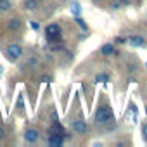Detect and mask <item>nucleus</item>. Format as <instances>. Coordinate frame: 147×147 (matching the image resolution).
I'll list each match as a JSON object with an SVG mask.
<instances>
[{"label":"nucleus","instance_id":"9","mask_svg":"<svg viewBox=\"0 0 147 147\" xmlns=\"http://www.w3.org/2000/svg\"><path fill=\"white\" fill-rule=\"evenodd\" d=\"M21 26H23V23H21V19H19V18H12V19H9V23H7V28H9L11 31L21 30Z\"/></svg>","mask_w":147,"mask_h":147},{"label":"nucleus","instance_id":"10","mask_svg":"<svg viewBox=\"0 0 147 147\" xmlns=\"http://www.w3.org/2000/svg\"><path fill=\"white\" fill-rule=\"evenodd\" d=\"M99 50H100V54H102V55H113L116 49H114V45H113V43H104Z\"/></svg>","mask_w":147,"mask_h":147},{"label":"nucleus","instance_id":"11","mask_svg":"<svg viewBox=\"0 0 147 147\" xmlns=\"http://www.w3.org/2000/svg\"><path fill=\"white\" fill-rule=\"evenodd\" d=\"M12 9V2L11 0H0V12H7Z\"/></svg>","mask_w":147,"mask_h":147},{"label":"nucleus","instance_id":"15","mask_svg":"<svg viewBox=\"0 0 147 147\" xmlns=\"http://www.w3.org/2000/svg\"><path fill=\"white\" fill-rule=\"evenodd\" d=\"M76 23L80 24V28H83V30H88V26H87V23H85L83 19H76Z\"/></svg>","mask_w":147,"mask_h":147},{"label":"nucleus","instance_id":"17","mask_svg":"<svg viewBox=\"0 0 147 147\" xmlns=\"http://www.w3.org/2000/svg\"><path fill=\"white\" fill-rule=\"evenodd\" d=\"M50 119H52V121H57V119H59V114H57V111H52V113H50Z\"/></svg>","mask_w":147,"mask_h":147},{"label":"nucleus","instance_id":"8","mask_svg":"<svg viewBox=\"0 0 147 147\" xmlns=\"http://www.w3.org/2000/svg\"><path fill=\"white\" fill-rule=\"evenodd\" d=\"M23 9L28 12H35L40 9V0H23Z\"/></svg>","mask_w":147,"mask_h":147},{"label":"nucleus","instance_id":"22","mask_svg":"<svg viewBox=\"0 0 147 147\" xmlns=\"http://www.w3.org/2000/svg\"><path fill=\"white\" fill-rule=\"evenodd\" d=\"M43 2H49V0H43Z\"/></svg>","mask_w":147,"mask_h":147},{"label":"nucleus","instance_id":"3","mask_svg":"<svg viewBox=\"0 0 147 147\" xmlns=\"http://www.w3.org/2000/svg\"><path fill=\"white\" fill-rule=\"evenodd\" d=\"M45 36H47L49 40H59V36H61V26H59L57 23L47 24V26H45Z\"/></svg>","mask_w":147,"mask_h":147},{"label":"nucleus","instance_id":"21","mask_svg":"<svg viewBox=\"0 0 147 147\" xmlns=\"http://www.w3.org/2000/svg\"><path fill=\"white\" fill-rule=\"evenodd\" d=\"M94 2H102V0H94Z\"/></svg>","mask_w":147,"mask_h":147},{"label":"nucleus","instance_id":"2","mask_svg":"<svg viewBox=\"0 0 147 147\" xmlns=\"http://www.w3.org/2000/svg\"><path fill=\"white\" fill-rule=\"evenodd\" d=\"M23 52H24V50H23V47H21L19 43H9L7 49H5V55H7L9 61H12V62L18 61V59L23 55Z\"/></svg>","mask_w":147,"mask_h":147},{"label":"nucleus","instance_id":"7","mask_svg":"<svg viewBox=\"0 0 147 147\" xmlns=\"http://www.w3.org/2000/svg\"><path fill=\"white\" fill-rule=\"evenodd\" d=\"M126 43L131 45V47H144L145 45V38L140 36V35H130L126 38Z\"/></svg>","mask_w":147,"mask_h":147},{"label":"nucleus","instance_id":"12","mask_svg":"<svg viewBox=\"0 0 147 147\" xmlns=\"http://www.w3.org/2000/svg\"><path fill=\"white\" fill-rule=\"evenodd\" d=\"M38 62H40V61H38V57H36V55H31V57H28V61H26V66L33 69V67H36V66H38Z\"/></svg>","mask_w":147,"mask_h":147},{"label":"nucleus","instance_id":"14","mask_svg":"<svg viewBox=\"0 0 147 147\" xmlns=\"http://www.w3.org/2000/svg\"><path fill=\"white\" fill-rule=\"evenodd\" d=\"M119 7H121V4L118 2V0H113V2H111V9H113V11H118Z\"/></svg>","mask_w":147,"mask_h":147},{"label":"nucleus","instance_id":"19","mask_svg":"<svg viewBox=\"0 0 147 147\" xmlns=\"http://www.w3.org/2000/svg\"><path fill=\"white\" fill-rule=\"evenodd\" d=\"M4 135H5V130H4V126H2V125H0V140L4 138Z\"/></svg>","mask_w":147,"mask_h":147},{"label":"nucleus","instance_id":"20","mask_svg":"<svg viewBox=\"0 0 147 147\" xmlns=\"http://www.w3.org/2000/svg\"><path fill=\"white\" fill-rule=\"evenodd\" d=\"M31 28H33V30H38L40 26H38V23H36V21H31Z\"/></svg>","mask_w":147,"mask_h":147},{"label":"nucleus","instance_id":"16","mask_svg":"<svg viewBox=\"0 0 147 147\" xmlns=\"http://www.w3.org/2000/svg\"><path fill=\"white\" fill-rule=\"evenodd\" d=\"M142 137H144V140L147 142V123L142 126Z\"/></svg>","mask_w":147,"mask_h":147},{"label":"nucleus","instance_id":"18","mask_svg":"<svg viewBox=\"0 0 147 147\" xmlns=\"http://www.w3.org/2000/svg\"><path fill=\"white\" fill-rule=\"evenodd\" d=\"M118 2L121 4V7H125V5H130V0H118Z\"/></svg>","mask_w":147,"mask_h":147},{"label":"nucleus","instance_id":"13","mask_svg":"<svg viewBox=\"0 0 147 147\" xmlns=\"http://www.w3.org/2000/svg\"><path fill=\"white\" fill-rule=\"evenodd\" d=\"M99 82H109V75L107 73H100V75H95V83H99Z\"/></svg>","mask_w":147,"mask_h":147},{"label":"nucleus","instance_id":"5","mask_svg":"<svg viewBox=\"0 0 147 147\" xmlns=\"http://www.w3.org/2000/svg\"><path fill=\"white\" fill-rule=\"evenodd\" d=\"M71 128H73V131H76L78 135H85V133H87V123H85L83 118L75 119V121L71 123Z\"/></svg>","mask_w":147,"mask_h":147},{"label":"nucleus","instance_id":"1","mask_svg":"<svg viewBox=\"0 0 147 147\" xmlns=\"http://www.w3.org/2000/svg\"><path fill=\"white\" fill-rule=\"evenodd\" d=\"M113 119H114V114H113V111H111V107H109L107 104H102V106L97 107L95 116H94L95 125H99V126H106V125L113 123Z\"/></svg>","mask_w":147,"mask_h":147},{"label":"nucleus","instance_id":"4","mask_svg":"<svg viewBox=\"0 0 147 147\" xmlns=\"http://www.w3.org/2000/svg\"><path fill=\"white\" fill-rule=\"evenodd\" d=\"M64 140H66L64 133H50L49 138H47V144L52 145V147H62L64 145Z\"/></svg>","mask_w":147,"mask_h":147},{"label":"nucleus","instance_id":"6","mask_svg":"<svg viewBox=\"0 0 147 147\" xmlns=\"http://www.w3.org/2000/svg\"><path fill=\"white\" fill-rule=\"evenodd\" d=\"M38 138H40V131L36 128H26L24 130V140L26 142L35 144V142H38Z\"/></svg>","mask_w":147,"mask_h":147}]
</instances>
